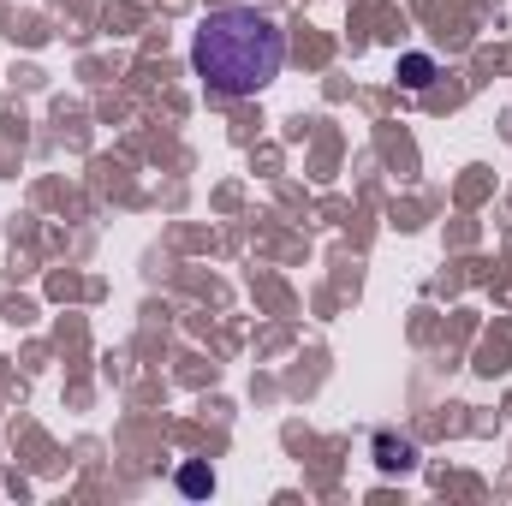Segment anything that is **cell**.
<instances>
[{"mask_svg": "<svg viewBox=\"0 0 512 506\" xmlns=\"http://www.w3.org/2000/svg\"><path fill=\"white\" fill-rule=\"evenodd\" d=\"M286 60V30L256 12V6H221L197 24L191 36V72L215 96H256L280 78Z\"/></svg>", "mask_w": 512, "mask_h": 506, "instance_id": "6da1fadb", "label": "cell"}, {"mask_svg": "<svg viewBox=\"0 0 512 506\" xmlns=\"http://www.w3.org/2000/svg\"><path fill=\"white\" fill-rule=\"evenodd\" d=\"M399 84H405V90H429V84H435V60H429V54H405V60H399Z\"/></svg>", "mask_w": 512, "mask_h": 506, "instance_id": "3957f363", "label": "cell"}, {"mask_svg": "<svg viewBox=\"0 0 512 506\" xmlns=\"http://www.w3.org/2000/svg\"><path fill=\"white\" fill-rule=\"evenodd\" d=\"M376 453H382V459H376L382 471H411V465H417V447H411V441H393V435H376Z\"/></svg>", "mask_w": 512, "mask_h": 506, "instance_id": "7a4b0ae2", "label": "cell"}, {"mask_svg": "<svg viewBox=\"0 0 512 506\" xmlns=\"http://www.w3.org/2000/svg\"><path fill=\"white\" fill-rule=\"evenodd\" d=\"M179 489H185V495H215V471L185 465V471H179Z\"/></svg>", "mask_w": 512, "mask_h": 506, "instance_id": "277c9868", "label": "cell"}]
</instances>
